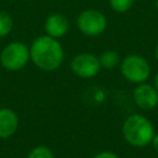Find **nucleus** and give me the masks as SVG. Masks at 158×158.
<instances>
[{"instance_id":"obj_3","label":"nucleus","mask_w":158,"mask_h":158,"mask_svg":"<svg viewBox=\"0 0 158 158\" xmlns=\"http://www.w3.org/2000/svg\"><path fill=\"white\" fill-rule=\"evenodd\" d=\"M30 62V47L20 41L7 43L0 52V64L9 72H17Z\"/></svg>"},{"instance_id":"obj_13","label":"nucleus","mask_w":158,"mask_h":158,"mask_svg":"<svg viewBox=\"0 0 158 158\" xmlns=\"http://www.w3.org/2000/svg\"><path fill=\"white\" fill-rule=\"evenodd\" d=\"M133 2H135V0H109L110 7L116 12L128 11L132 7Z\"/></svg>"},{"instance_id":"obj_10","label":"nucleus","mask_w":158,"mask_h":158,"mask_svg":"<svg viewBox=\"0 0 158 158\" xmlns=\"http://www.w3.org/2000/svg\"><path fill=\"white\" fill-rule=\"evenodd\" d=\"M99 62H100L101 68L112 69V68H115L120 64L121 59H120L118 52H116L114 49H106L99 56Z\"/></svg>"},{"instance_id":"obj_9","label":"nucleus","mask_w":158,"mask_h":158,"mask_svg":"<svg viewBox=\"0 0 158 158\" xmlns=\"http://www.w3.org/2000/svg\"><path fill=\"white\" fill-rule=\"evenodd\" d=\"M20 125L17 114L9 107L0 109V139L12 137Z\"/></svg>"},{"instance_id":"obj_4","label":"nucleus","mask_w":158,"mask_h":158,"mask_svg":"<svg viewBox=\"0 0 158 158\" xmlns=\"http://www.w3.org/2000/svg\"><path fill=\"white\" fill-rule=\"evenodd\" d=\"M120 69L125 79L131 83L141 84L151 74L148 62L138 54H128L120 62Z\"/></svg>"},{"instance_id":"obj_16","label":"nucleus","mask_w":158,"mask_h":158,"mask_svg":"<svg viewBox=\"0 0 158 158\" xmlns=\"http://www.w3.org/2000/svg\"><path fill=\"white\" fill-rule=\"evenodd\" d=\"M154 88H156V90L158 91V73H157L156 77H154Z\"/></svg>"},{"instance_id":"obj_17","label":"nucleus","mask_w":158,"mask_h":158,"mask_svg":"<svg viewBox=\"0 0 158 158\" xmlns=\"http://www.w3.org/2000/svg\"><path fill=\"white\" fill-rule=\"evenodd\" d=\"M156 57L158 59V43H157V47H156Z\"/></svg>"},{"instance_id":"obj_8","label":"nucleus","mask_w":158,"mask_h":158,"mask_svg":"<svg viewBox=\"0 0 158 158\" xmlns=\"http://www.w3.org/2000/svg\"><path fill=\"white\" fill-rule=\"evenodd\" d=\"M69 31V21L65 15L60 12H53L47 16L44 21V33L53 38H62Z\"/></svg>"},{"instance_id":"obj_5","label":"nucleus","mask_w":158,"mask_h":158,"mask_svg":"<svg viewBox=\"0 0 158 158\" xmlns=\"http://www.w3.org/2000/svg\"><path fill=\"white\" fill-rule=\"evenodd\" d=\"M107 26V20L105 15L95 9H86L81 11L77 17L78 30L89 37L100 36Z\"/></svg>"},{"instance_id":"obj_2","label":"nucleus","mask_w":158,"mask_h":158,"mask_svg":"<svg viewBox=\"0 0 158 158\" xmlns=\"http://www.w3.org/2000/svg\"><path fill=\"white\" fill-rule=\"evenodd\" d=\"M122 135L126 142L133 147H146L154 137V127L142 115H130L122 125Z\"/></svg>"},{"instance_id":"obj_1","label":"nucleus","mask_w":158,"mask_h":158,"mask_svg":"<svg viewBox=\"0 0 158 158\" xmlns=\"http://www.w3.org/2000/svg\"><path fill=\"white\" fill-rule=\"evenodd\" d=\"M30 60L41 70L53 72L63 64L64 49L59 40L42 35L30 44Z\"/></svg>"},{"instance_id":"obj_12","label":"nucleus","mask_w":158,"mask_h":158,"mask_svg":"<svg viewBox=\"0 0 158 158\" xmlns=\"http://www.w3.org/2000/svg\"><path fill=\"white\" fill-rule=\"evenodd\" d=\"M26 158H54L52 149L47 146H37L32 148Z\"/></svg>"},{"instance_id":"obj_15","label":"nucleus","mask_w":158,"mask_h":158,"mask_svg":"<svg viewBox=\"0 0 158 158\" xmlns=\"http://www.w3.org/2000/svg\"><path fill=\"white\" fill-rule=\"evenodd\" d=\"M151 143L153 144L154 149L158 152V133H156V135H154V137H153V139H152V142H151Z\"/></svg>"},{"instance_id":"obj_18","label":"nucleus","mask_w":158,"mask_h":158,"mask_svg":"<svg viewBox=\"0 0 158 158\" xmlns=\"http://www.w3.org/2000/svg\"><path fill=\"white\" fill-rule=\"evenodd\" d=\"M156 5H157V9H158V0H157V2H156Z\"/></svg>"},{"instance_id":"obj_14","label":"nucleus","mask_w":158,"mask_h":158,"mask_svg":"<svg viewBox=\"0 0 158 158\" xmlns=\"http://www.w3.org/2000/svg\"><path fill=\"white\" fill-rule=\"evenodd\" d=\"M93 158H120V157L111 151H101V152H98Z\"/></svg>"},{"instance_id":"obj_11","label":"nucleus","mask_w":158,"mask_h":158,"mask_svg":"<svg viewBox=\"0 0 158 158\" xmlns=\"http://www.w3.org/2000/svg\"><path fill=\"white\" fill-rule=\"evenodd\" d=\"M12 27L14 21L11 15L5 10H0V38L9 36L10 32L12 31Z\"/></svg>"},{"instance_id":"obj_6","label":"nucleus","mask_w":158,"mask_h":158,"mask_svg":"<svg viewBox=\"0 0 158 158\" xmlns=\"http://www.w3.org/2000/svg\"><path fill=\"white\" fill-rule=\"evenodd\" d=\"M72 72L81 79H91L96 77L101 69L99 57L90 52H81L75 54L70 62Z\"/></svg>"},{"instance_id":"obj_7","label":"nucleus","mask_w":158,"mask_h":158,"mask_svg":"<svg viewBox=\"0 0 158 158\" xmlns=\"http://www.w3.org/2000/svg\"><path fill=\"white\" fill-rule=\"evenodd\" d=\"M135 104L142 110H151L158 104V91L149 84H138L133 90Z\"/></svg>"}]
</instances>
